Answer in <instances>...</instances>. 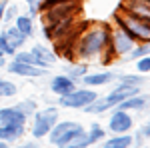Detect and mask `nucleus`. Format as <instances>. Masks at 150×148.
Wrapping results in <instances>:
<instances>
[{
  "label": "nucleus",
  "instance_id": "obj_1",
  "mask_svg": "<svg viewBox=\"0 0 150 148\" xmlns=\"http://www.w3.org/2000/svg\"><path fill=\"white\" fill-rule=\"evenodd\" d=\"M108 40H110V26L98 24L88 30H84L80 36H76L74 40V56L80 60H92L98 58L100 54L112 56L108 50Z\"/></svg>",
  "mask_w": 150,
  "mask_h": 148
},
{
  "label": "nucleus",
  "instance_id": "obj_2",
  "mask_svg": "<svg viewBox=\"0 0 150 148\" xmlns=\"http://www.w3.org/2000/svg\"><path fill=\"white\" fill-rule=\"evenodd\" d=\"M114 18H116V24L120 28H124L136 42H150V22L148 20L138 18L134 14H128V12L120 10V8H118Z\"/></svg>",
  "mask_w": 150,
  "mask_h": 148
},
{
  "label": "nucleus",
  "instance_id": "obj_3",
  "mask_svg": "<svg viewBox=\"0 0 150 148\" xmlns=\"http://www.w3.org/2000/svg\"><path fill=\"white\" fill-rule=\"evenodd\" d=\"M82 132H84V126L82 124L74 122V120H64V122H56V124L50 128V132H48L46 136H48L52 146L64 148V146H70L72 140L76 136H80Z\"/></svg>",
  "mask_w": 150,
  "mask_h": 148
},
{
  "label": "nucleus",
  "instance_id": "obj_4",
  "mask_svg": "<svg viewBox=\"0 0 150 148\" xmlns=\"http://www.w3.org/2000/svg\"><path fill=\"white\" fill-rule=\"evenodd\" d=\"M58 122V108L54 106H48L42 110H36L32 114V138H44L50 132V128Z\"/></svg>",
  "mask_w": 150,
  "mask_h": 148
},
{
  "label": "nucleus",
  "instance_id": "obj_5",
  "mask_svg": "<svg viewBox=\"0 0 150 148\" xmlns=\"http://www.w3.org/2000/svg\"><path fill=\"white\" fill-rule=\"evenodd\" d=\"M138 44L132 36L128 34L124 28H120L118 24H116L114 28H110V40H108V50H110V54L116 58H122L126 56L128 52L134 48V46Z\"/></svg>",
  "mask_w": 150,
  "mask_h": 148
},
{
  "label": "nucleus",
  "instance_id": "obj_6",
  "mask_svg": "<svg viewBox=\"0 0 150 148\" xmlns=\"http://www.w3.org/2000/svg\"><path fill=\"white\" fill-rule=\"evenodd\" d=\"M98 94L90 88H74L72 92L58 96V104L64 108H72V110H82L86 104H90Z\"/></svg>",
  "mask_w": 150,
  "mask_h": 148
},
{
  "label": "nucleus",
  "instance_id": "obj_7",
  "mask_svg": "<svg viewBox=\"0 0 150 148\" xmlns=\"http://www.w3.org/2000/svg\"><path fill=\"white\" fill-rule=\"evenodd\" d=\"M6 70L14 76H22V78H42V76L48 74V68L30 66V64H24V62H18V60L6 62Z\"/></svg>",
  "mask_w": 150,
  "mask_h": 148
},
{
  "label": "nucleus",
  "instance_id": "obj_8",
  "mask_svg": "<svg viewBox=\"0 0 150 148\" xmlns=\"http://www.w3.org/2000/svg\"><path fill=\"white\" fill-rule=\"evenodd\" d=\"M108 128L114 134L130 132V128H132V116H130V112L122 110V108H116L112 112V116H110V120H108Z\"/></svg>",
  "mask_w": 150,
  "mask_h": 148
},
{
  "label": "nucleus",
  "instance_id": "obj_9",
  "mask_svg": "<svg viewBox=\"0 0 150 148\" xmlns=\"http://www.w3.org/2000/svg\"><path fill=\"white\" fill-rule=\"evenodd\" d=\"M140 92V86H132V84H124V82H118L116 84V88L108 96H104L106 98V102L110 104V108H114L116 104H120L124 98L128 96H132V94H138Z\"/></svg>",
  "mask_w": 150,
  "mask_h": 148
},
{
  "label": "nucleus",
  "instance_id": "obj_10",
  "mask_svg": "<svg viewBox=\"0 0 150 148\" xmlns=\"http://www.w3.org/2000/svg\"><path fill=\"white\" fill-rule=\"evenodd\" d=\"M120 10L134 14L138 18H144L150 22V0H122Z\"/></svg>",
  "mask_w": 150,
  "mask_h": 148
},
{
  "label": "nucleus",
  "instance_id": "obj_11",
  "mask_svg": "<svg viewBox=\"0 0 150 148\" xmlns=\"http://www.w3.org/2000/svg\"><path fill=\"white\" fill-rule=\"evenodd\" d=\"M28 116L22 114L16 106H6V108H0V126L6 124H26Z\"/></svg>",
  "mask_w": 150,
  "mask_h": 148
},
{
  "label": "nucleus",
  "instance_id": "obj_12",
  "mask_svg": "<svg viewBox=\"0 0 150 148\" xmlns=\"http://www.w3.org/2000/svg\"><path fill=\"white\" fill-rule=\"evenodd\" d=\"M76 88V82L66 76V74H60V76H54V78L50 80V90L54 92L56 96H64V94H68Z\"/></svg>",
  "mask_w": 150,
  "mask_h": 148
},
{
  "label": "nucleus",
  "instance_id": "obj_13",
  "mask_svg": "<svg viewBox=\"0 0 150 148\" xmlns=\"http://www.w3.org/2000/svg\"><path fill=\"white\" fill-rule=\"evenodd\" d=\"M148 106V96H144V94H132V96H128L124 98L120 104H116L114 108H122V110H132V112H140V110H144Z\"/></svg>",
  "mask_w": 150,
  "mask_h": 148
},
{
  "label": "nucleus",
  "instance_id": "obj_14",
  "mask_svg": "<svg viewBox=\"0 0 150 148\" xmlns=\"http://www.w3.org/2000/svg\"><path fill=\"white\" fill-rule=\"evenodd\" d=\"M24 130H26V124H6L0 126V140H6L8 144L16 142L18 138L24 136Z\"/></svg>",
  "mask_w": 150,
  "mask_h": 148
},
{
  "label": "nucleus",
  "instance_id": "obj_15",
  "mask_svg": "<svg viewBox=\"0 0 150 148\" xmlns=\"http://www.w3.org/2000/svg\"><path fill=\"white\" fill-rule=\"evenodd\" d=\"M80 80L86 86H104V84L116 80V74L114 72H92V74H84Z\"/></svg>",
  "mask_w": 150,
  "mask_h": 148
},
{
  "label": "nucleus",
  "instance_id": "obj_16",
  "mask_svg": "<svg viewBox=\"0 0 150 148\" xmlns=\"http://www.w3.org/2000/svg\"><path fill=\"white\" fill-rule=\"evenodd\" d=\"M2 34H4V38L8 40V44H10L14 50H20V48H22V44L26 42V36H24L22 32L16 28V26H8Z\"/></svg>",
  "mask_w": 150,
  "mask_h": 148
},
{
  "label": "nucleus",
  "instance_id": "obj_17",
  "mask_svg": "<svg viewBox=\"0 0 150 148\" xmlns=\"http://www.w3.org/2000/svg\"><path fill=\"white\" fill-rule=\"evenodd\" d=\"M14 60H18V62H24V64H30V66H38V68H48L46 62H42L40 58L36 56V54H32L30 50L26 52V50H16L14 54Z\"/></svg>",
  "mask_w": 150,
  "mask_h": 148
},
{
  "label": "nucleus",
  "instance_id": "obj_18",
  "mask_svg": "<svg viewBox=\"0 0 150 148\" xmlns=\"http://www.w3.org/2000/svg\"><path fill=\"white\" fill-rule=\"evenodd\" d=\"M104 146L106 148H130V146H134V138L130 136L128 132H124V134H116V136L108 138V140L104 142Z\"/></svg>",
  "mask_w": 150,
  "mask_h": 148
},
{
  "label": "nucleus",
  "instance_id": "obj_19",
  "mask_svg": "<svg viewBox=\"0 0 150 148\" xmlns=\"http://www.w3.org/2000/svg\"><path fill=\"white\" fill-rule=\"evenodd\" d=\"M30 52H32V54H36V56L40 58L42 62H46L48 66H52V64H54V62L58 60L56 54H54V52H52L48 46H44V44H32Z\"/></svg>",
  "mask_w": 150,
  "mask_h": 148
},
{
  "label": "nucleus",
  "instance_id": "obj_20",
  "mask_svg": "<svg viewBox=\"0 0 150 148\" xmlns=\"http://www.w3.org/2000/svg\"><path fill=\"white\" fill-rule=\"evenodd\" d=\"M14 26H16L26 38H30V36L34 34V24H32V18H30L28 14H26V16H24V14H18V16L14 18Z\"/></svg>",
  "mask_w": 150,
  "mask_h": 148
},
{
  "label": "nucleus",
  "instance_id": "obj_21",
  "mask_svg": "<svg viewBox=\"0 0 150 148\" xmlns=\"http://www.w3.org/2000/svg\"><path fill=\"white\" fill-rule=\"evenodd\" d=\"M146 54H150V42H138L126 56H122V62H134V60L146 56Z\"/></svg>",
  "mask_w": 150,
  "mask_h": 148
},
{
  "label": "nucleus",
  "instance_id": "obj_22",
  "mask_svg": "<svg viewBox=\"0 0 150 148\" xmlns=\"http://www.w3.org/2000/svg\"><path fill=\"white\" fill-rule=\"evenodd\" d=\"M86 114H102V112H106V110H110V104L106 102V98H94L90 104H86L84 108H82Z\"/></svg>",
  "mask_w": 150,
  "mask_h": 148
},
{
  "label": "nucleus",
  "instance_id": "obj_23",
  "mask_svg": "<svg viewBox=\"0 0 150 148\" xmlns=\"http://www.w3.org/2000/svg\"><path fill=\"white\" fill-rule=\"evenodd\" d=\"M86 136H88V144L94 146V144H98V142H102V138L106 136V132H104V128L98 122H94L88 130H86Z\"/></svg>",
  "mask_w": 150,
  "mask_h": 148
},
{
  "label": "nucleus",
  "instance_id": "obj_24",
  "mask_svg": "<svg viewBox=\"0 0 150 148\" xmlns=\"http://www.w3.org/2000/svg\"><path fill=\"white\" fill-rule=\"evenodd\" d=\"M0 94H2L4 98H12V96L18 94V86H16L14 82H10V80L0 78Z\"/></svg>",
  "mask_w": 150,
  "mask_h": 148
},
{
  "label": "nucleus",
  "instance_id": "obj_25",
  "mask_svg": "<svg viewBox=\"0 0 150 148\" xmlns=\"http://www.w3.org/2000/svg\"><path fill=\"white\" fill-rule=\"evenodd\" d=\"M116 80L124 84H132V86H142L146 82L144 74H122V76H116Z\"/></svg>",
  "mask_w": 150,
  "mask_h": 148
},
{
  "label": "nucleus",
  "instance_id": "obj_26",
  "mask_svg": "<svg viewBox=\"0 0 150 148\" xmlns=\"http://www.w3.org/2000/svg\"><path fill=\"white\" fill-rule=\"evenodd\" d=\"M134 144H144V142H146V140H150V120L148 122H146V124H142L138 128V130H136V134H134Z\"/></svg>",
  "mask_w": 150,
  "mask_h": 148
},
{
  "label": "nucleus",
  "instance_id": "obj_27",
  "mask_svg": "<svg viewBox=\"0 0 150 148\" xmlns=\"http://www.w3.org/2000/svg\"><path fill=\"white\" fill-rule=\"evenodd\" d=\"M64 72H66V76H70V78L76 82V80H80L86 74V66L84 64H72V66H66Z\"/></svg>",
  "mask_w": 150,
  "mask_h": 148
},
{
  "label": "nucleus",
  "instance_id": "obj_28",
  "mask_svg": "<svg viewBox=\"0 0 150 148\" xmlns=\"http://www.w3.org/2000/svg\"><path fill=\"white\" fill-rule=\"evenodd\" d=\"M16 108H18L22 114H26V116H32V114L36 112V102H32V100H24V102L16 104Z\"/></svg>",
  "mask_w": 150,
  "mask_h": 148
},
{
  "label": "nucleus",
  "instance_id": "obj_29",
  "mask_svg": "<svg viewBox=\"0 0 150 148\" xmlns=\"http://www.w3.org/2000/svg\"><path fill=\"white\" fill-rule=\"evenodd\" d=\"M134 62H136V70H138L140 74H148L150 72V54L138 58V60H134Z\"/></svg>",
  "mask_w": 150,
  "mask_h": 148
},
{
  "label": "nucleus",
  "instance_id": "obj_30",
  "mask_svg": "<svg viewBox=\"0 0 150 148\" xmlns=\"http://www.w3.org/2000/svg\"><path fill=\"white\" fill-rule=\"evenodd\" d=\"M0 50H2V54H4V56H12V54L16 52V50L8 44V40L4 38V34H0Z\"/></svg>",
  "mask_w": 150,
  "mask_h": 148
},
{
  "label": "nucleus",
  "instance_id": "obj_31",
  "mask_svg": "<svg viewBox=\"0 0 150 148\" xmlns=\"http://www.w3.org/2000/svg\"><path fill=\"white\" fill-rule=\"evenodd\" d=\"M16 16H18V10H16V6H6V10H4V16H2V18H4V22L8 24V22H12Z\"/></svg>",
  "mask_w": 150,
  "mask_h": 148
},
{
  "label": "nucleus",
  "instance_id": "obj_32",
  "mask_svg": "<svg viewBox=\"0 0 150 148\" xmlns=\"http://www.w3.org/2000/svg\"><path fill=\"white\" fill-rule=\"evenodd\" d=\"M6 0H0V22H2V16H4V10H6Z\"/></svg>",
  "mask_w": 150,
  "mask_h": 148
},
{
  "label": "nucleus",
  "instance_id": "obj_33",
  "mask_svg": "<svg viewBox=\"0 0 150 148\" xmlns=\"http://www.w3.org/2000/svg\"><path fill=\"white\" fill-rule=\"evenodd\" d=\"M24 2H28V6H30V4H36V6H40V0H24Z\"/></svg>",
  "mask_w": 150,
  "mask_h": 148
},
{
  "label": "nucleus",
  "instance_id": "obj_34",
  "mask_svg": "<svg viewBox=\"0 0 150 148\" xmlns=\"http://www.w3.org/2000/svg\"><path fill=\"white\" fill-rule=\"evenodd\" d=\"M6 66V60H4V56H0V68H4Z\"/></svg>",
  "mask_w": 150,
  "mask_h": 148
},
{
  "label": "nucleus",
  "instance_id": "obj_35",
  "mask_svg": "<svg viewBox=\"0 0 150 148\" xmlns=\"http://www.w3.org/2000/svg\"><path fill=\"white\" fill-rule=\"evenodd\" d=\"M0 56H4V54H2V50H0Z\"/></svg>",
  "mask_w": 150,
  "mask_h": 148
},
{
  "label": "nucleus",
  "instance_id": "obj_36",
  "mask_svg": "<svg viewBox=\"0 0 150 148\" xmlns=\"http://www.w3.org/2000/svg\"><path fill=\"white\" fill-rule=\"evenodd\" d=\"M0 100H2V94H0Z\"/></svg>",
  "mask_w": 150,
  "mask_h": 148
},
{
  "label": "nucleus",
  "instance_id": "obj_37",
  "mask_svg": "<svg viewBox=\"0 0 150 148\" xmlns=\"http://www.w3.org/2000/svg\"><path fill=\"white\" fill-rule=\"evenodd\" d=\"M148 116H150V110H148Z\"/></svg>",
  "mask_w": 150,
  "mask_h": 148
}]
</instances>
